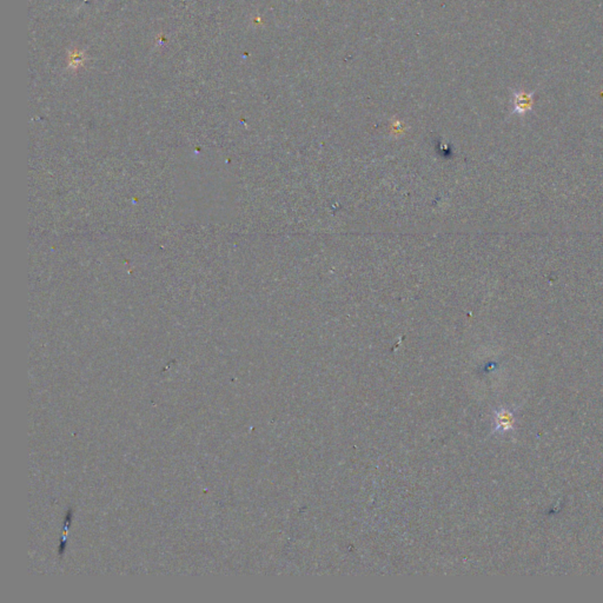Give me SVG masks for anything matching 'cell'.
<instances>
[{
	"instance_id": "obj_1",
	"label": "cell",
	"mask_w": 603,
	"mask_h": 603,
	"mask_svg": "<svg viewBox=\"0 0 603 603\" xmlns=\"http://www.w3.org/2000/svg\"><path fill=\"white\" fill-rule=\"evenodd\" d=\"M532 105H534V98H532V93H528L524 91L515 92L514 95V113L517 115H524L531 110Z\"/></svg>"
},
{
	"instance_id": "obj_2",
	"label": "cell",
	"mask_w": 603,
	"mask_h": 603,
	"mask_svg": "<svg viewBox=\"0 0 603 603\" xmlns=\"http://www.w3.org/2000/svg\"><path fill=\"white\" fill-rule=\"evenodd\" d=\"M511 423H512V418L509 412L502 411L497 415V427H499L500 429H507V428L510 427Z\"/></svg>"
}]
</instances>
